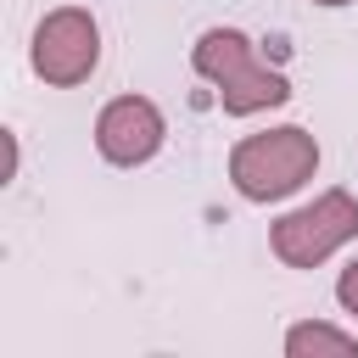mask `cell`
<instances>
[{
  "mask_svg": "<svg viewBox=\"0 0 358 358\" xmlns=\"http://www.w3.org/2000/svg\"><path fill=\"white\" fill-rule=\"evenodd\" d=\"M190 67L218 90V106L229 117H252V112H268V106H285L291 101V84L285 73L263 67L252 39L241 28H207L190 50Z\"/></svg>",
  "mask_w": 358,
  "mask_h": 358,
  "instance_id": "6da1fadb",
  "label": "cell"
},
{
  "mask_svg": "<svg viewBox=\"0 0 358 358\" xmlns=\"http://www.w3.org/2000/svg\"><path fill=\"white\" fill-rule=\"evenodd\" d=\"M28 62L45 84L56 90H73L84 84L95 67H101V28L84 6H56L45 11V22L34 28V45H28Z\"/></svg>",
  "mask_w": 358,
  "mask_h": 358,
  "instance_id": "277c9868",
  "label": "cell"
},
{
  "mask_svg": "<svg viewBox=\"0 0 358 358\" xmlns=\"http://www.w3.org/2000/svg\"><path fill=\"white\" fill-rule=\"evenodd\" d=\"M358 352V341L347 336V330H336V324H291L285 330V358H352Z\"/></svg>",
  "mask_w": 358,
  "mask_h": 358,
  "instance_id": "8992f818",
  "label": "cell"
},
{
  "mask_svg": "<svg viewBox=\"0 0 358 358\" xmlns=\"http://www.w3.org/2000/svg\"><path fill=\"white\" fill-rule=\"evenodd\" d=\"M336 302H341V308H347V313L358 319V257H352V263L341 268V280H336Z\"/></svg>",
  "mask_w": 358,
  "mask_h": 358,
  "instance_id": "52a82bcc",
  "label": "cell"
},
{
  "mask_svg": "<svg viewBox=\"0 0 358 358\" xmlns=\"http://www.w3.org/2000/svg\"><path fill=\"white\" fill-rule=\"evenodd\" d=\"M313 173H319V140H313L308 129H296V123L246 134V140H235V151H229V185H235L246 201H285V196L302 190Z\"/></svg>",
  "mask_w": 358,
  "mask_h": 358,
  "instance_id": "7a4b0ae2",
  "label": "cell"
},
{
  "mask_svg": "<svg viewBox=\"0 0 358 358\" xmlns=\"http://www.w3.org/2000/svg\"><path fill=\"white\" fill-rule=\"evenodd\" d=\"M347 241H358V196L352 190H324L268 229V246L285 268H319Z\"/></svg>",
  "mask_w": 358,
  "mask_h": 358,
  "instance_id": "3957f363",
  "label": "cell"
},
{
  "mask_svg": "<svg viewBox=\"0 0 358 358\" xmlns=\"http://www.w3.org/2000/svg\"><path fill=\"white\" fill-rule=\"evenodd\" d=\"M313 6H352V0H313Z\"/></svg>",
  "mask_w": 358,
  "mask_h": 358,
  "instance_id": "9c48e42d",
  "label": "cell"
},
{
  "mask_svg": "<svg viewBox=\"0 0 358 358\" xmlns=\"http://www.w3.org/2000/svg\"><path fill=\"white\" fill-rule=\"evenodd\" d=\"M162 140H168V123H162L157 101H145V95H117V101H106L101 117H95V151H101L112 168H140V162H151V157L162 151Z\"/></svg>",
  "mask_w": 358,
  "mask_h": 358,
  "instance_id": "5b68a950",
  "label": "cell"
},
{
  "mask_svg": "<svg viewBox=\"0 0 358 358\" xmlns=\"http://www.w3.org/2000/svg\"><path fill=\"white\" fill-rule=\"evenodd\" d=\"M17 179V134L6 129V173H0V185H11Z\"/></svg>",
  "mask_w": 358,
  "mask_h": 358,
  "instance_id": "ba28073f",
  "label": "cell"
}]
</instances>
